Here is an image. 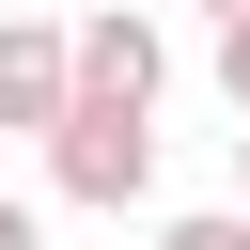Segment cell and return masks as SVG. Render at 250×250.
<instances>
[{
  "label": "cell",
  "mask_w": 250,
  "mask_h": 250,
  "mask_svg": "<svg viewBox=\"0 0 250 250\" xmlns=\"http://www.w3.org/2000/svg\"><path fill=\"white\" fill-rule=\"evenodd\" d=\"M47 188L94 203V219L156 203V109H94V94H62V125H47Z\"/></svg>",
  "instance_id": "6da1fadb"
},
{
  "label": "cell",
  "mask_w": 250,
  "mask_h": 250,
  "mask_svg": "<svg viewBox=\"0 0 250 250\" xmlns=\"http://www.w3.org/2000/svg\"><path fill=\"white\" fill-rule=\"evenodd\" d=\"M62 94H94V109H156V94H172V31L125 16V0L78 16V31H62Z\"/></svg>",
  "instance_id": "7a4b0ae2"
},
{
  "label": "cell",
  "mask_w": 250,
  "mask_h": 250,
  "mask_svg": "<svg viewBox=\"0 0 250 250\" xmlns=\"http://www.w3.org/2000/svg\"><path fill=\"white\" fill-rule=\"evenodd\" d=\"M0 125H16V141L62 125V31H47V16H0Z\"/></svg>",
  "instance_id": "3957f363"
},
{
  "label": "cell",
  "mask_w": 250,
  "mask_h": 250,
  "mask_svg": "<svg viewBox=\"0 0 250 250\" xmlns=\"http://www.w3.org/2000/svg\"><path fill=\"white\" fill-rule=\"evenodd\" d=\"M156 250H250V219H234V203H203V219H172Z\"/></svg>",
  "instance_id": "277c9868"
},
{
  "label": "cell",
  "mask_w": 250,
  "mask_h": 250,
  "mask_svg": "<svg viewBox=\"0 0 250 250\" xmlns=\"http://www.w3.org/2000/svg\"><path fill=\"white\" fill-rule=\"evenodd\" d=\"M219 94H234V125H250V16L219 31Z\"/></svg>",
  "instance_id": "5b68a950"
},
{
  "label": "cell",
  "mask_w": 250,
  "mask_h": 250,
  "mask_svg": "<svg viewBox=\"0 0 250 250\" xmlns=\"http://www.w3.org/2000/svg\"><path fill=\"white\" fill-rule=\"evenodd\" d=\"M0 250H47V234H31V203H16V188H0Z\"/></svg>",
  "instance_id": "8992f818"
},
{
  "label": "cell",
  "mask_w": 250,
  "mask_h": 250,
  "mask_svg": "<svg viewBox=\"0 0 250 250\" xmlns=\"http://www.w3.org/2000/svg\"><path fill=\"white\" fill-rule=\"evenodd\" d=\"M234 188H250V125H234ZM234 219H250V203H234Z\"/></svg>",
  "instance_id": "52a82bcc"
},
{
  "label": "cell",
  "mask_w": 250,
  "mask_h": 250,
  "mask_svg": "<svg viewBox=\"0 0 250 250\" xmlns=\"http://www.w3.org/2000/svg\"><path fill=\"white\" fill-rule=\"evenodd\" d=\"M203 16H219V31H234V16H250V0H203Z\"/></svg>",
  "instance_id": "ba28073f"
}]
</instances>
